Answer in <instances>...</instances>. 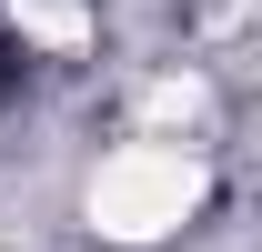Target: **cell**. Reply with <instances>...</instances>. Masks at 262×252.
I'll use <instances>...</instances> for the list:
<instances>
[{"label": "cell", "mask_w": 262, "mask_h": 252, "mask_svg": "<svg viewBox=\"0 0 262 252\" xmlns=\"http://www.w3.org/2000/svg\"><path fill=\"white\" fill-rule=\"evenodd\" d=\"M202 192H212L202 152H182V141H121L91 172V232L101 242H171L202 212Z\"/></svg>", "instance_id": "6da1fadb"}, {"label": "cell", "mask_w": 262, "mask_h": 252, "mask_svg": "<svg viewBox=\"0 0 262 252\" xmlns=\"http://www.w3.org/2000/svg\"><path fill=\"white\" fill-rule=\"evenodd\" d=\"M10 31L51 40V51H81V40H91V10H81V0H10Z\"/></svg>", "instance_id": "7a4b0ae2"}]
</instances>
